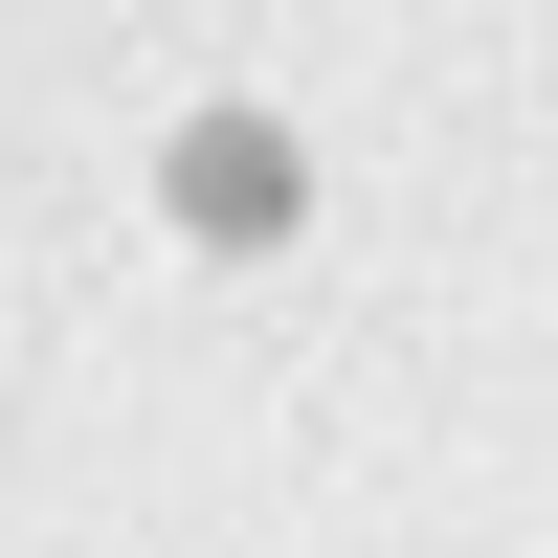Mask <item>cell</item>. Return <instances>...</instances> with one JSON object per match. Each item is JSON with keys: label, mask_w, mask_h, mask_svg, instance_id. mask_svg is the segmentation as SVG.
Instances as JSON below:
<instances>
[{"label": "cell", "mask_w": 558, "mask_h": 558, "mask_svg": "<svg viewBox=\"0 0 558 558\" xmlns=\"http://www.w3.org/2000/svg\"><path fill=\"white\" fill-rule=\"evenodd\" d=\"M179 179H202V223H223V246H268V223H291V202H268V134H202Z\"/></svg>", "instance_id": "6da1fadb"}]
</instances>
